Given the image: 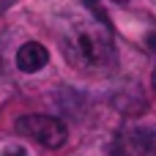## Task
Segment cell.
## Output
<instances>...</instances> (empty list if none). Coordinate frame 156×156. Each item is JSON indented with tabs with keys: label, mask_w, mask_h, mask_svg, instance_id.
<instances>
[{
	"label": "cell",
	"mask_w": 156,
	"mask_h": 156,
	"mask_svg": "<svg viewBox=\"0 0 156 156\" xmlns=\"http://www.w3.org/2000/svg\"><path fill=\"white\" fill-rule=\"evenodd\" d=\"M151 47H154V52H156V38H151ZM154 90H156V66H154Z\"/></svg>",
	"instance_id": "6"
},
{
	"label": "cell",
	"mask_w": 156,
	"mask_h": 156,
	"mask_svg": "<svg viewBox=\"0 0 156 156\" xmlns=\"http://www.w3.org/2000/svg\"><path fill=\"white\" fill-rule=\"evenodd\" d=\"M14 129L19 134L36 140L44 148H60L66 143V137H69L66 126L52 115H22V118H16Z\"/></svg>",
	"instance_id": "2"
},
{
	"label": "cell",
	"mask_w": 156,
	"mask_h": 156,
	"mask_svg": "<svg viewBox=\"0 0 156 156\" xmlns=\"http://www.w3.org/2000/svg\"><path fill=\"white\" fill-rule=\"evenodd\" d=\"M118 3H126V0H118Z\"/></svg>",
	"instance_id": "7"
},
{
	"label": "cell",
	"mask_w": 156,
	"mask_h": 156,
	"mask_svg": "<svg viewBox=\"0 0 156 156\" xmlns=\"http://www.w3.org/2000/svg\"><path fill=\"white\" fill-rule=\"evenodd\" d=\"M0 156H27V151L22 148V145H8V148H3Z\"/></svg>",
	"instance_id": "5"
},
{
	"label": "cell",
	"mask_w": 156,
	"mask_h": 156,
	"mask_svg": "<svg viewBox=\"0 0 156 156\" xmlns=\"http://www.w3.org/2000/svg\"><path fill=\"white\" fill-rule=\"evenodd\" d=\"M63 55L82 71H107L115 66V41L110 27L93 16H77L60 41Z\"/></svg>",
	"instance_id": "1"
},
{
	"label": "cell",
	"mask_w": 156,
	"mask_h": 156,
	"mask_svg": "<svg viewBox=\"0 0 156 156\" xmlns=\"http://www.w3.org/2000/svg\"><path fill=\"white\" fill-rule=\"evenodd\" d=\"M47 63H49V52H47V47L38 44V41H25V44L16 49V69L25 71V74H36V71H41Z\"/></svg>",
	"instance_id": "4"
},
{
	"label": "cell",
	"mask_w": 156,
	"mask_h": 156,
	"mask_svg": "<svg viewBox=\"0 0 156 156\" xmlns=\"http://www.w3.org/2000/svg\"><path fill=\"white\" fill-rule=\"evenodd\" d=\"M112 156H156V129H129L118 134Z\"/></svg>",
	"instance_id": "3"
}]
</instances>
